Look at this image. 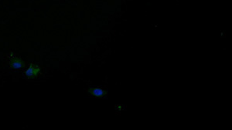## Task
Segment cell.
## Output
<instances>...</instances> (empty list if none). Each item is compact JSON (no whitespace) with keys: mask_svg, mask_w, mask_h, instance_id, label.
Returning a JSON list of instances; mask_svg holds the SVG:
<instances>
[{"mask_svg":"<svg viewBox=\"0 0 232 130\" xmlns=\"http://www.w3.org/2000/svg\"><path fill=\"white\" fill-rule=\"evenodd\" d=\"M9 65L12 69H22L24 68L26 65L25 62L23 60H22L21 59H20L19 57H17L13 52L11 53L10 59L9 61Z\"/></svg>","mask_w":232,"mask_h":130,"instance_id":"1","label":"cell"},{"mask_svg":"<svg viewBox=\"0 0 232 130\" xmlns=\"http://www.w3.org/2000/svg\"><path fill=\"white\" fill-rule=\"evenodd\" d=\"M24 74L27 78H35L41 74V69L36 64L31 63Z\"/></svg>","mask_w":232,"mask_h":130,"instance_id":"2","label":"cell"},{"mask_svg":"<svg viewBox=\"0 0 232 130\" xmlns=\"http://www.w3.org/2000/svg\"><path fill=\"white\" fill-rule=\"evenodd\" d=\"M88 92L92 96L99 98L105 97L107 95V92H108L106 90H104V89H100V88H89L88 89Z\"/></svg>","mask_w":232,"mask_h":130,"instance_id":"3","label":"cell"}]
</instances>
